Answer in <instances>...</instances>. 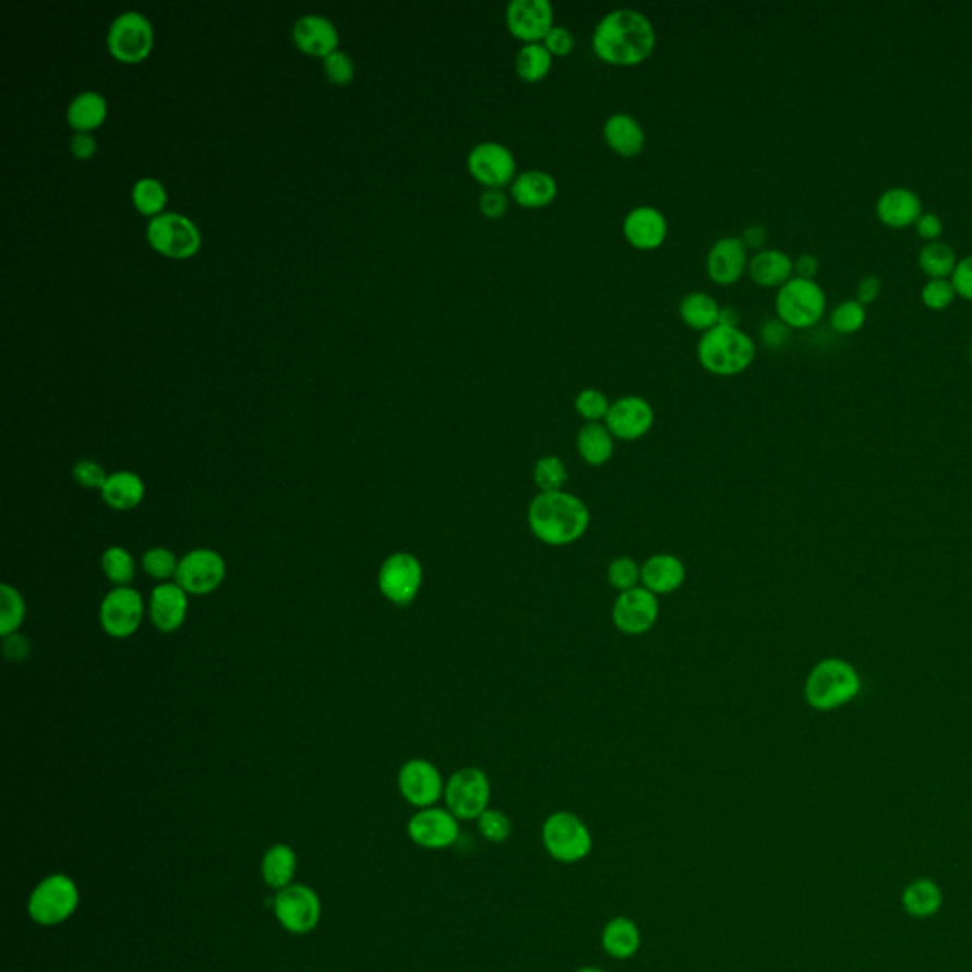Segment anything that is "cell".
<instances>
[{
    "instance_id": "24",
    "label": "cell",
    "mask_w": 972,
    "mask_h": 972,
    "mask_svg": "<svg viewBox=\"0 0 972 972\" xmlns=\"http://www.w3.org/2000/svg\"><path fill=\"white\" fill-rule=\"evenodd\" d=\"M189 612V592L177 584L156 585L153 595H151V604H148V614L153 620L154 627L161 633H176Z\"/></svg>"
},
{
    "instance_id": "47",
    "label": "cell",
    "mask_w": 972,
    "mask_h": 972,
    "mask_svg": "<svg viewBox=\"0 0 972 972\" xmlns=\"http://www.w3.org/2000/svg\"><path fill=\"white\" fill-rule=\"evenodd\" d=\"M477 828L483 836L484 840L490 843H504L512 836V820L500 809L489 807L487 812L477 819Z\"/></svg>"
},
{
    "instance_id": "22",
    "label": "cell",
    "mask_w": 972,
    "mask_h": 972,
    "mask_svg": "<svg viewBox=\"0 0 972 972\" xmlns=\"http://www.w3.org/2000/svg\"><path fill=\"white\" fill-rule=\"evenodd\" d=\"M623 236L631 243V248L638 251H653L665 243L669 235V223L661 209L653 205H636L633 207L622 225Z\"/></svg>"
},
{
    "instance_id": "58",
    "label": "cell",
    "mask_w": 972,
    "mask_h": 972,
    "mask_svg": "<svg viewBox=\"0 0 972 972\" xmlns=\"http://www.w3.org/2000/svg\"><path fill=\"white\" fill-rule=\"evenodd\" d=\"M27 653H29V643L23 638L22 635L4 636V656L10 661H23V659L27 658Z\"/></svg>"
},
{
    "instance_id": "7",
    "label": "cell",
    "mask_w": 972,
    "mask_h": 972,
    "mask_svg": "<svg viewBox=\"0 0 972 972\" xmlns=\"http://www.w3.org/2000/svg\"><path fill=\"white\" fill-rule=\"evenodd\" d=\"M446 809L458 820H477L490 807V779L483 769L461 768L445 784Z\"/></svg>"
},
{
    "instance_id": "25",
    "label": "cell",
    "mask_w": 972,
    "mask_h": 972,
    "mask_svg": "<svg viewBox=\"0 0 972 972\" xmlns=\"http://www.w3.org/2000/svg\"><path fill=\"white\" fill-rule=\"evenodd\" d=\"M559 183L555 176L540 168L525 169L509 184V196L525 209H541L555 202Z\"/></svg>"
},
{
    "instance_id": "26",
    "label": "cell",
    "mask_w": 972,
    "mask_h": 972,
    "mask_svg": "<svg viewBox=\"0 0 972 972\" xmlns=\"http://www.w3.org/2000/svg\"><path fill=\"white\" fill-rule=\"evenodd\" d=\"M602 137L607 145L623 158H636L646 146L643 124L629 112H614L602 124Z\"/></svg>"
},
{
    "instance_id": "54",
    "label": "cell",
    "mask_w": 972,
    "mask_h": 972,
    "mask_svg": "<svg viewBox=\"0 0 972 972\" xmlns=\"http://www.w3.org/2000/svg\"><path fill=\"white\" fill-rule=\"evenodd\" d=\"M950 279L959 297L972 302V255L959 261Z\"/></svg>"
},
{
    "instance_id": "1",
    "label": "cell",
    "mask_w": 972,
    "mask_h": 972,
    "mask_svg": "<svg viewBox=\"0 0 972 972\" xmlns=\"http://www.w3.org/2000/svg\"><path fill=\"white\" fill-rule=\"evenodd\" d=\"M658 45L650 17L635 8H614L600 17L591 35L595 56L608 65H643Z\"/></svg>"
},
{
    "instance_id": "28",
    "label": "cell",
    "mask_w": 972,
    "mask_h": 972,
    "mask_svg": "<svg viewBox=\"0 0 972 972\" xmlns=\"http://www.w3.org/2000/svg\"><path fill=\"white\" fill-rule=\"evenodd\" d=\"M643 571V587L659 595H671L679 591L686 581V566L681 559L671 553H656L640 566Z\"/></svg>"
},
{
    "instance_id": "13",
    "label": "cell",
    "mask_w": 972,
    "mask_h": 972,
    "mask_svg": "<svg viewBox=\"0 0 972 972\" xmlns=\"http://www.w3.org/2000/svg\"><path fill=\"white\" fill-rule=\"evenodd\" d=\"M422 581H424L422 563L407 551L389 555L382 564L379 574L382 595L397 607H409L410 602H415Z\"/></svg>"
},
{
    "instance_id": "63",
    "label": "cell",
    "mask_w": 972,
    "mask_h": 972,
    "mask_svg": "<svg viewBox=\"0 0 972 972\" xmlns=\"http://www.w3.org/2000/svg\"><path fill=\"white\" fill-rule=\"evenodd\" d=\"M971 361H972V344H971Z\"/></svg>"
},
{
    "instance_id": "6",
    "label": "cell",
    "mask_w": 972,
    "mask_h": 972,
    "mask_svg": "<svg viewBox=\"0 0 972 972\" xmlns=\"http://www.w3.org/2000/svg\"><path fill=\"white\" fill-rule=\"evenodd\" d=\"M541 840L551 859L574 864L591 853L592 836L584 820L571 812L549 815L541 827Z\"/></svg>"
},
{
    "instance_id": "36",
    "label": "cell",
    "mask_w": 972,
    "mask_h": 972,
    "mask_svg": "<svg viewBox=\"0 0 972 972\" xmlns=\"http://www.w3.org/2000/svg\"><path fill=\"white\" fill-rule=\"evenodd\" d=\"M553 69V56L541 43L520 46L515 53V73L528 84L541 82Z\"/></svg>"
},
{
    "instance_id": "35",
    "label": "cell",
    "mask_w": 972,
    "mask_h": 972,
    "mask_svg": "<svg viewBox=\"0 0 972 972\" xmlns=\"http://www.w3.org/2000/svg\"><path fill=\"white\" fill-rule=\"evenodd\" d=\"M261 872L263 879L271 889L281 891L289 885H292L295 874H297V855L286 843H276L272 845L263 856L261 863Z\"/></svg>"
},
{
    "instance_id": "23",
    "label": "cell",
    "mask_w": 972,
    "mask_h": 972,
    "mask_svg": "<svg viewBox=\"0 0 972 972\" xmlns=\"http://www.w3.org/2000/svg\"><path fill=\"white\" fill-rule=\"evenodd\" d=\"M291 35L300 51L317 58H325L331 51L338 50L340 40L337 25L320 14L300 15L292 25Z\"/></svg>"
},
{
    "instance_id": "10",
    "label": "cell",
    "mask_w": 972,
    "mask_h": 972,
    "mask_svg": "<svg viewBox=\"0 0 972 972\" xmlns=\"http://www.w3.org/2000/svg\"><path fill=\"white\" fill-rule=\"evenodd\" d=\"M146 240L151 248L169 259H187L202 245L196 225L181 213H160L146 225Z\"/></svg>"
},
{
    "instance_id": "3",
    "label": "cell",
    "mask_w": 972,
    "mask_h": 972,
    "mask_svg": "<svg viewBox=\"0 0 972 972\" xmlns=\"http://www.w3.org/2000/svg\"><path fill=\"white\" fill-rule=\"evenodd\" d=\"M756 358L753 337L741 327L717 325L705 331L697 343V359L703 369L717 376L745 373Z\"/></svg>"
},
{
    "instance_id": "18",
    "label": "cell",
    "mask_w": 972,
    "mask_h": 972,
    "mask_svg": "<svg viewBox=\"0 0 972 972\" xmlns=\"http://www.w3.org/2000/svg\"><path fill=\"white\" fill-rule=\"evenodd\" d=\"M505 25L523 45L541 43L555 25V8L549 0H512L505 7Z\"/></svg>"
},
{
    "instance_id": "44",
    "label": "cell",
    "mask_w": 972,
    "mask_h": 972,
    "mask_svg": "<svg viewBox=\"0 0 972 972\" xmlns=\"http://www.w3.org/2000/svg\"><path fill=\"white\" fill-rule=\"evenodd\" d=\"M612 401L599 388H584L574 399V409L587 422H604Z\"/></svg>"
},
{
    "instance_id": "5",
    "label": "cell",
    "mask_w": 972,
    "mask_h": 972,
    "mask_svg": "<svg viewBox=\"0 0 972 972\" xmlns=\"http://www.w3.org/2000/svg\"><path fill=\"white\" fill-rule=\"evenodd\" d=\"M79 902L81 892L73 879L65 874H53L45 877L31 892L27 912L38 925L53 927L67 922L76 912Z\"/></svg>"
},
{
    "instance_id": "49",
    "label": "cell",
    "mask_w": 972,
    "mask_h": 972,
    "mask_svg": "<svg viewBox=\"0 0 972 972\" xmlns=\"http://www.w3.org/2000/svg\"><path fill=\"white\" fill-rule=\"evenodd\" d=\"M958 292L953 289L951 279H928L922 289V300L931 310H946L950 307Z\"/></svg>"
},
{
    "instance_id": "42",
    "label": "cell",
    "mask_w": 972,
    "mask_h": 972,
    "mask_svg": "<svg viewBox=\"0 0 972 972\" xmlns=\"http://www.w3.org/2000/svg\"><path fill=\"white\" fill-rule=\"evenodd\" d=\"M532 479L540 492H559L564 490V484L568 481V469L563 458L549 454L536 461Z\"/></svg>"
},
{
    "instance_id": "50",
    "label": "cell",
    "mask_w": 972,
    "mask_h": 972,
    "mask_svg": "<svg viewBox=\"0 0 972 972\" xmlns=\"http://www.w3.org/2000/svg\"><path fill=\"white\" fill-rule=\"evenodd\" d=\"M792 338V327L779 320V317H768L760 325V340L769 350H784L789 346Z\"/></svg>"
},
{
    "instance_id": "11",
    "label": "cell",
    "mask_w": 972,
    "mask_h": 972,
    "mask_svg": "<svg viewBox=\"0 0 972 972\" xmlns=\"http://www.w3.org/2000/svg\"><path fill=\"white\" fill-rule=\"evenodd\" d=\"M469 176L483 189H505L517 177V158L509 146L497 141H481L471 146L466 158Z\"/></svg>"
},
{
    "instance_id": "45",
    "label": "cell",
    "mask_w": 972,
    "mask_h": 972,
    "mask_svg": "<svg viewBox=\"0 0 972 972\" xmlns=\"http://www.w3.org/2000/svg\"><path fill=\"white\" fill-rule=\"evenodd\" d=\"M141 566L148 578L166 581V579L176 578L179 561H177L173 551L166 548H153L148 549L141 559Z\"/></svg>"
},
{
    "instance_id": "20",
    "label": "cell",
    "mask_w": 972,
    "mask_h": 972,
    "mask_svg": "<svg viewBox=\"0 0 972 972\" xmlns=\"http://www.w3.org/2000/svg\"><path fill=\"white\" fill-rule=\"evenodd\" d=\"M407 832L418 848L437 851V849L451 848L460 838V820L456 819L448 809L425 807V809H420L417 815H412Z\"/></svg>"
},
{
    "instance_id": "62",
    "label": "cell",
    "mask_w": 972,
    "mask_h": 972,
    "mask_svg": "<svg viewBox=\"0 0 972 972\" xmlns=\"http://www.w3.org/2000/svg\"><path fill=\"white\" fill-rule=\"evenodd\" d=\"M576 972H604L602 969H597V967H584V969H578Z\"/></svg>"
},
{
    "instance_id": "29",
    "label": "cell",
    "mask_w": 972,
    "mask_h": 972,
    "mask_svg": "<svg viewBox=\"0 0 972 972\" xmlns=\"http://www.w3.org/2000/svg\"><path fill=\"white\" fill-rule=\"evenodd\" d=\"M746 274L756 286L779 289L794 278V259H790L781 249H761L751 256Z\"/></svg>"
},
{
    "instance_id": "59",
    "label": "cell",
    "mask_w": 972,
    "mask_h": 972,
    "mask_svg": "<svg viewBox=\"0 0 972 972\" xmlns=\"http://www.w3.org/2000/svg\"><path fill=\"white\" fill-rule=\"evenodd\" d=\"M819 259L812 253H804V255L794 259V276L796 278L815 279L819 274Z\"/></svg>"
},
{
    "instance_id": "38",
    "label": "cell",
    "mask_w": 972,
    "mask_h": 972,
    "mask_svg": "<svg viewBox=\"0 0 972 972\" xmlns=\"http://www.w3.org/2000/svg\"><path fill=\"white\" fill-rule=\"evenodd\" d=\"M953 249L944 242H927L920 251V266L931 279H950L958 266Z\"/></svg>"
},
{
    "instance_id": "32",
    "label": "cell",
    "mask_w": 972,
    "mask_h": 972,
    "mask_svg": "<svg viewBox=\"0 0 972 972\" xmlns=\"http://www.w3.org/2000/svg\"><path fill=\"white\" fill-rule=\"evenodd\" d=\"M109 112L107 99L99 92L86 89L67 105V122L74 132L92 133L105 122Z\"/></svg>"
},
{
    "instance_id": "48",
    "label": "cell",
    "mask_w": 972,
    "mask_h": 972,
    "mask_svg": "<svg viewBox=\"0 0 972 972\" xmlns=\"http://www.w3.org/2000/svg\"><path fill=\"white\" fill-rule=\"evenodd\" d=\"M323 59V73L327 76V81L331 84H337V86H346V84H350L353 81V74H356V65H353V59L343 50L331 51L329 56H325Z\"/></svg>"
},
{
    "instance_id": "40",
    "label": "cell",
    "mask_w": 972,
    "mask_h": 972,
    "mask_svg": "<svg viewBox=\"0 0 972 972\" xmlns=\"http://www.w3.org/2000/svg\"><path fill=\"white\" fill-rule=\"evenodd\" d=\"M25 620V600L12 585L0 587V635H14Z\"/></svg>"
},
{
    "instance_id": "27",
    "label": "cell",
    "mask_w": 972,
    "mask_h": 972,
    "mask_svg": "<svg viewBox=\"0 0 972 972\" xmlns=\"http://www.w3.org/2000/svg\"><path fill=\"white\" fill-rule=\"evenodd\" d=\"M876 213L887 227H912L923 215L922 197L910 189L895 187L879 196Z\"/></svg>"
},
{
    "instance_id": "15",
    "label": "cell",
    "mask_w": 972,
    "mask_h": 972,
    "mask_svg": "<svg viewBox=\"0 0 972 972\" xmlns=\"http://www.w3.org/2000/svg\"><path fill=\"white\" fill-rule=\"evenodd\" d=\"M227 576L225 559L213 549H194L179 561L176 584L189 595H209L217 591Z\"/></svg>"
},
{
    "instance_id": "14",
    "label": "cell",
    "mask_w": 972,
    "mask_h": 972,
    "mask_svg": "<svg viewBox=\"0 0 972 972\" xmlns=\"http://www.w3.org/2000/svg\"><path fill=\"white\" fill-rule=\"evenodd\" d=\"M145 602L133 587H117L105 595L99 608V622L112 638H130L143 623Z\"/></svg>"
},
{
    "instance_id": "41",
    "label": "cell",
    "mask_w": 972,
    "mask_h": 972,
    "mask_svg": "<svg viewBox=\"0 0 972 972\" xmlns=\"http://www.w3.org/2000/svg\"><path fill=\"white\" fill-rule=\"evenodd\" d=\"M101 571L112 584L128 587L135 578V561L128 549L112 545L103 553Z\"/></svg>"
},
{
    "instance_id": "19",
    "label": "cell",
    "mask_w": 972,
    "mask_h": 972,
    "mask_svg": "<svg viewBox=\"0 0 972 972\" xmlns=\"http://www.w3.org/2000/svg\"><path fill=\"white\" fill-rule=\"evenodd\" d=\"M656 412L650 401L640 395H623L610 405L604 424L620 441H638L650 432Z\"/></svg>"
},
{
    "instance_id": "53",
    "label": "cell",
    "mask_w": 972,
    "mask_h": 972,
    "mask_svg": "<svg viewBox=\"0 0 972 972\" xmlns=\"http://www.w3.org/2000/svg\"><path fill=\"white\" fill-rule=\"evenodd\" d=\"M73 477L74 481L84 489L99 490V492H101L103 484L107 483V479H109L107 471L96 460L79 461L73 468Z\"/></svg>"
},
{
    "instance_id": "12",
    "label": "cell",
    "mask_w": 972,
    "mask_h": 972,
    "mask_svg": "<svg viewBox=\"0 0 972 972\" xmlns=\"http://www.w3.org/2000/svg\"><path fill=\"white\" fill-rule=\"evenodd\" d=\"M274 914L292 935L312 933L322 917V902L308 885L292 884L274 897Z\"/></svg>"
},
{
    "instance_id": "55",
    "label": "cell",
    "mask_w": 972,
    "mask_h": 972,
    "mask_svg": "<svg viewBox=\"0 0 972 972\" xmlns=\"http://www.w3.org/2000/svg\"><path fill=\"white\" fill-rule=\"evenodd\" d=\"M69 151L76 160H89L97 153V141L88 132H74L69 141Z\"/></svg>"
},
{
    "instance_id": "17",
    "label": "cell",
    "mask_w": 972,
    "mask_h": 972,
    "mask_svg": "<svg viewBox=\"0 0 972 972\" xmlns=\"http://www.w3.org/2000/svg\"><path fill=\"white\" fill-rule=\"evenodd\" d=\"M397 784L401 796L415 805L418 809L433 807L441 797L445 796L443 776L432 761L424 758H415L403 764L397 776Z\"/></svg>"
},
{
    "instance_id": "2",
    "label": "cell",
    "mask_w": 972,
    "mask_h": 972,
    "mask_svg": "<svg viewBox=\"0 0 972 972\" xmlns=\"http://www.w3.org/2000/svg\"><path fill=\"white\" fill-rule=\"evenodd\" d=\"M530 532L549 548H566L587 532L591 512L581 497L566 490L540 492L527 512Z\"/></svg>"
},
{
    "instance_id": "52",
    "label": "cell",
    "mask_w": 972,
    "mask_h": 972,
    "mask_svg": "<svg viewBox=\"0 0 972 972\" xmlns=\"http://www.w3.org/2000/svg\"><path fill=\"white\" fill-rule=\"evenodd\" d=\"M541 45L548 48L549 53L553 58H564V56H568L576 48V37H574V33L568 27L555 23L549 29L548 35L543 37V40H541Z\"/></svg>"
},
{
    "instance_id": "60",
    "label": "cell",
    "mask_w": 972,
    "mask_h": 972,
    "mask_svg": "<svg viewBox=\"0 0 972 972\" xmlns=\"http://www.w3.org/2000/svg\"><path fill=\"white\" fill-rule=\"evenodd\" d=\"M879 292H881V281L876 276H866L856 287V302H861L863 307L872 304L879 297Z\"/></svg>"
},
{
    "instance_id": "9",
    "label": "cell",
    "mask_w": 972,
    "mask_h": 972,
    "mask_svg": "<svg viewBox=\"0 0 972 972\" xmlns=\"http://www.w3.org/2000/svg\"><path fill=\"white\" fill-rule=\"evenodd\" d=\"M154 45L153 23L137 10H125L110 22L107 48L122 63H140Z\"/></svg>"
},
{
    "instance_id": "30",
    "label": "cell",
    "mask_w": 972,
    "mask_h": 972,
    "mask_svg": "<svg viewBox=\"0 0 972 972\" xmlns=\"http://www.w3.org/2000/svg\"><path fill=\"white\" fill-rule=\"evenodd\" d=\"M101 497L115 512H132L145 497V483L133 471H117L103 484Z\"/></svg>"
},
{
    "instance_id": "46",
    "label": "cell",
    "mask_w": 972,
    "mask_h": 972,
    "mask_svg": "<svg viewBox=\"0 0 972 972\" xmlns=\"http://www.w3.org/2000/svg\"><path fill=\"white\" fill-rule=\"evenodd\" d=\"M864 322H866V308L856 300L841 302L830 315V325L840 335H853L856 331L863 329Z\"/></svg>"
},
{
    "instance_id": "21",
    "label": "cell",
    "mask_w": 972,
    "mask_h": 972,
    "mask_svg": "<svg viewBox=\"0 0 972 972\" xmlns=\"http://www.w3.org/2000/svg\"><path fill=\"white\" fill-rule=\"evenodd\" d=\"M748 249L741 236H722L712 243L707 253V274L718 286L737 284L748 271Z\"/></svg>"
},
{
    "instance_id": "31",
    "label": "cell",
    "mask_w": 972,
    "mask_h": 972,
    "mask_svg": "<svg viewBox=\"0 0 972 972\" xmlns=\"http://www.w3.org/2000/svg\"><path fill=\"white\" fill-rule=\"evenodd\" d=\"M576 446L585 464L600 468L614 458L615 437L604 422H587L579 428Z\"/></svg>"
},
{
    "instance_id": "61",
    "label": "cell",
    "mask_w": 972,
    "mask_h": 972,
    "mask_svg": "<svg viewBox=\"0 0 972 972\" xmlns=\"http://www.w3.org/2000/svg\"><path fill=\"white\" fill-rule=\"evenodd\" d=\"M739 320H741V315H739L737 308L722 307V310H720V322H718V325L739 327Z\"/></svg>"
},
{
    "instance_id": "8",
    "label": "cell",
    "mask_w": 972,
    "mask_h": 972,
    "mask_svg": "<svg viewBox=\"0 0 972 972\" xmlns=\"http://www.w3.org/2000/svg\"><path fill=\"white\" fill-rule=\"evenodd\" d=\"M859 689L855 671L843 661H823L813 669L805 684V697L815 709H833L849 701Z\"/></svg>"
},
{
    "instance_id": "51",
    "label": "cell",
    "mask_w": 972,
    "mask_h": 972,
    "mask_svg": "<svg viewBox=\"0 0 972 972\" xmlns=\"http://www.w3.org/2000/svg\"><path fill=\"white\" fill-rule=\"evenodd\" d=\"M509 200L512 196L505 189H484L479 196V212L483 213L487 219H502L509 209Z\"/></svg>"
},
{
    "instance_id": "57",
    "label": "cell",
    "mask_w": 972,
    "mask_h": 972,
    "mask_svg": "<svg viewBox=\"0 0 972 972\" xmlns=\"http://www.w3.org/2000/svg\"><path fill=\"white\" fill-rule=\"evenodd\" d=\"M768 228L760 225V223H754V225H748V227L743 230V235H741V240L745 243L746 249H754L756 253L761 251V249H766V243H768Z\"/></svg>"
},
{
    "instance_id": "43",
    "label": "cell",
    "mask_w": 972,
    "mask_h": 972,
    "mask_svg": "<svg viewBox=\"0 0 972 972\" xmlns=\"http://www.w3.org/2000/svg\"><path fill=\"white\" fill-rule=\"evenodd\" d=\"M608 584L612 585L615 591H631L643 584V571L631 556H617L608 564Z\"/></svg>"
},
{
    "instance_id": "34",
    "label": "cell",
    "mask_w": 972,
    "mask_h": 972,
    "mask_svg": "<svg viewBox=\"0 0 972 972\" xmlns=\"http://www.w3.org/2000/svg\"><path fill=\"white\" fill-rule=\"evenodd\" d=\"M720 302L705 291L686 292L679 302V314L687 327L695 331L712 329L720 322Z\"/></svg>"
},
{
    "instance_id": "39",
    "label": "cell",
    "mask_w": 972,
    "mask_h": 972,
    "mask_svg": "<svg viewBox=\"0 0 972 972\" xmlns=\"http://www.w3.org/2000/svg\"><path fill=\"white\" fill-rule=\"evenodd\" d=\"M132 202L137 212L153 219L156 215L164 213V207L168 202V191L158 179L141 177L133 183Z\"/></svg>"
},
{
    "instance_id": "4",
    "label": "cell",
    "mask_w": 972,
    "mask_h": 972,
    "mask_svg": "<svg viewBox=\"0 0 972 972\" xmlns=\"http://www.w3.org/2000/svg\"><path fill=\"white\" fill-rule=\"evenodd\" d=\"M827 295L815 279L790 278L777 289V317L792 329H807L823 320Z\"/></svg>"
},
{
    "instance_id": "37",
    "label": "cell",
    "mask_w": 972,
    "mask_h": 972,
    "mask_svg": "<svg viewBox=\"0 0 972 972\" xmlns=\"http://www.w3.org/2000/svg\"><path fill=\"white\" fill-rule=\"evenodd\" d=\"M943 904V891L931 879H915L902 892V907L914 917L936 914Z\"/></svg>"
},
{
    "instance_id": "16",
    "label": "cell",
    "mask_w": 972,
    "mask_h": 972,
    "mask_svg": "<svg viewBox=\"0 0 972 972\" xmlns=\"http://www.w3.org/2000/svg\"><path fill=\"white\" fill-rule=\"evenodd\" d=\"M659 600L653 592L640 587L620 592L612 607L615 629L627 636L646 635L658 623Z\"/></svg>"
},
{
    "instance_id": "56",
    "label": "cell",
    "mask_w": 972,
    "mask_h": 972,
    "mask_svg": "<svg viewBox=\"0 0 972 972\" xmlns=\"http://www.w3.org/2000/svg\"><path fill=\"white\" fill-rule=\"evenodd\" d=\"M915 230H917V235L922 236L923 240L936 242L943 235V220L935 213H923L920 220L915 223Z\"/></svg>"
},
{
    "instance_id": "33",
    "label": "cell",
    "mask_w": 972,
    "mask_h": 972,
    "mask_svg": "<svg viewBox=\"0 0 972 972\" xmlns=\"http://www.w3.org/2000/svg\"><path fill=\"white\" fill-rule=\"evenodd\" d=\"M600 944L610 958L625 961L640 950V931L633 920L620 915L604 925Z\"/></svg>"
}]
</instances>
